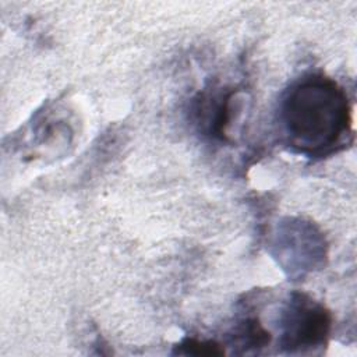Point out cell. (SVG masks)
Segmentation results:
<instances>
[{
  "label": "cell",
  "instance_id": "4",
  "mask_svg": "<svg viewBox=\"0 0 357 357\" xmlns=\"http://www.w3.org/2000/svg\"><path fill=\"white\" fill-rule=\"evenodd\" d=\"M176 353L185 356H219L225 353V349L212 340H197L188 337L177 344Z\"/></svg>",
  "mask_w": 357,
  "mask_h": 357
},
{
  "label": "cell",
  "instance_id": "2",
  "mask_svg": "<svg viewBox=\"0 0 357 357\" xmlns=\"http://www.w3.org/2000/svg\"><path fill=\"white\" fill-rule=\"evenodd\" d=\"M280 344L289 353L322 346L331 329V314L304 293H293L282 311Z\"/></svg>",
  "mask_w": 357,
  "mask_h": 357
},
{
  "label": "cell",
  "instance_id": "1",
  "mask_svg": "<svg viewBox=\"0 0 357 357\" xmlns=\"http://www.w3.org/2000/svg\"><path fill=\"white\" fill-rule=\"evenodd\" d=\"M279 121L287 144L307 156H324L344 145L353 123L344 89L319 74L301 78L287 89Z\"/></svg>",
  "mask_w": 357,
  "mask_h": 357
},
{
  "label": "cell",
  "instance_id": "3",
  "mask_svg": "<svg viewBox=\"0 0 357 357\" xmlns=\"http://www.w3.org/2000/svg\"><path fill=\"white\" fill-rule=\"evenodd\" d=\"M269 333L262 328V325L255 318L244 319L234 329V342L238 346L257 349L264 347L269 343Z\"/></svg>",
  "mask_w": 357,
  "mask_h": 357
}]
</instances>
